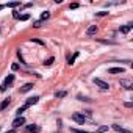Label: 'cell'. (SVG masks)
<instances>
[{"label":"cell","instance_id":"23","mask_svg":"<svg viewBox=\"0 0 133 133\" xmlns=\"http://www.w3.org/2000/svg\"><path fill=\"white\" fill-rule=\"evenodd\" d=\"M77 99L78 100H83V102H89V99L88 97H83V96H77Z\"/></svg>","mask_w":133,"mask_h":133},{"label":"cell","instance_id":"27","mask_svg":"<svg viewBox=\"0 0 133 133\" xmlns=\"http://www.w3.org/2000/svg\"><path fill=\"white\" fill-rule=\"evenodd\" d=\"M71 8H72V10H75V8H78V3H72V5H71Z\"/></svg>","mask_w":133,"mask_h":133},{"label":"cell","instance_id":"10","mask_svg":"<svg viewBox=\"0 0 133 133\" xmlns=\"http://www.w3.org/2000/svg\"><path fill=\"white\" fill-rule=\"evenodd\" d=\"M131 27H133V24H127V25H124V27H121V33H128L130 30H131Z\"/></svg>","mask_w":133,"mask_h":133},{"label":"cell","instance_id":"11","mask_svg":"<svg viewBox=\"0 0 133 133\" xmlns=\"http://www.w3.org/2000/svg\"><path fill=\"white\" fill-rule=\"evenodd\" d=\"M96 31H97V27H96V25H91V27L86 30V35H88V36H92V35H96Z\"/></svg>","mask_w":133,"mask_h":133},{"label":"cell","instance_id":"20","mask_svg":"<svg viewBox=\"0 0 133 133\" xmlns=\"http://www.w3.org/2000/svg\"><path fill=\"white\" fill-rule=\"evenodd\" d=\"M27 108H28L27 105H24V107H21V108H17V117H19V116H21V114H22V113H24V111L27 110Z\"/></svg>","mask_w":133,"mask_h":133},{"label":"cell","instance_id":"1","mask_svg":"<svg viewBox=\"0 0 133 133\" xmlns=\"http://www.w3.org/2000/svg\"><path fill=\"white\" fill-rule=\"evenodd\" d=\"M13 82H14V75H8V77L5 78L3 85L0 86V91H2V92H3V91H6V88H8V86H10V85H11Z\"/></svg>","mask_w":133,"mask_h":133},{"label":"cell","instance_id":"3","mask_svg":"<svg viewBox=\"0 0 133 133\" xmlns=\"http://www.w3.org/2000/svg\"><path fill=\"white\" fill-rule=\"evenodd\" d=\"M72 119L77 122V124H85V116L82 113H74L72 114Z\"/></svg>","mask_w":133,"mask_h":133},{"label":"cell","instance_id":"6","mask_svg":"<svg viewBox=\"0 0 133 133\" xmlns=\"http://www.w3.org/2000/svg\"><path fill=\"white\" fill-rule=\"evenodd\" d=\"M38 102H39V97H38V96H35V97H30V99H27L25 105H27V107H31V105H36Z\"/></svg>","mask_w":133,"mask_h":133},{"label":"cell","instance_id":"9","mask_svg":"<svg viewBox=\"0 0 133 133\" xmlns=\"http://www.w3.org/2000/svg\"><path fill=\"white\" fill-rule=\"evenodd\" d=\"M124 68H111V69H108V72L110 74H124Z\"/></svg>","mask_w":133,"mask_h":133},{"label":"cell","instance_id":"22","mask_svg":"<svg viewBox=\"0 0 133 133\" xmlns=\"http://www.w3.org/2000/svg\"><path fill=\"white\" fill-rule=\"evenodd\" d=\"M64 96H66L64 91H56V92H55V97H64Z\"/></svg>","mask_w":133,"mask_h":133},{"label":"cell","instance_id":"30","mask_svg":"<svg viewBox=\"0 0 133 133\" xmlns=\"http://www.w3.org/2000/svg\"><path fill=\"white\" fill-rule=\"evenodd\" d=\"M5 133H16V130L13 128V130H8V131H5Z\"/></svg>","mask_w":133,"mask_h":133},{"label":"cell","instance_id":"26","mask_svg":"<svg viewBox=\"0 0 133 133\" xmlns=\"http://www.w3.org/2000/svg\"><path fill=\"white\" fill-rule=\"evenodd\" d=\"M11 69H13V71H17V69H19V64H16V63H14V64L11 66Z\"/></svg>","mask_w":133,"mask_h":133},{"label":"cell","instance_id":"15","mask_svg":"<svg viewBox=\"0 0 133 133\" xmlns=\"http://www.w3.org/2000/svg\"><path fill=\"white\" fill-rule=\"evenodd\" d=\"M21 5V2H10V3H6V5H3V6H8V8H16V6H19Z\"/></svg>","mask_w":133,"mask_h":133},{"label":"cell","instance_id":"18","mask_svg":"<svg viewBox=\"0 0 133 133\" xmlns=\"http://www.w3.org/2000/svg\"><path fill=\"white\" fill-rule=\"evenodd\" d=\"M55 61V58L53 56H50V58H47L45 61H44V66H52V63Z\"/></svg>","mask_w":133,"mask_h":133},{"label":"cell","instance_id":"5","mask_svg":"<svg viewBox=\"0 0 133 133\" xmlns=\"http://www.w3.org/2000/svg\"><path fill=\"white\" fill-rule=\"evenodd\" d=\"M111 127H113V130H116L117 133H131L130 130H127V128H124V127H121V125H117V124H113Z\"/></svg>","mask_w":133,"mask_h":133},{"label":"cell","instance_id":"2","mask_svg":"<svg viewBox=\"0 0 133 133\" xmlns=\"http://www.w3.org/2000/svg\"><path fill=\"white\" fill-rule=\"evenodd\" d=\"M24 124H25V117H22V116H19V117H16V119L13 121V127H14V130L19 128V127L24 125Z\"/></svg>","mask_w":133,"mask_h":133},{"label":"cell","instance_id":"7","mask_svg":"<svg viewBox=\"0 0 133 133\" xmlns=\"http://www.w3.org/2000/svg\"><path fill=\"white\" fill-rule=\"evenodd\" d=\"M27 131H30V133H41V127L39 125H28L27 127Z\"/></svg>","mask_w":133,"mask_h":133},{"label":"cell","instance_id":"4","mask_svg":"<svg viewBox=\"0 0 133 133\" xmlns=\"http://www.w3.org/2000/svg\"><path fill=\"white\" fill-rule=\"evenodd\" d=\"M94 83L99 86V88H102V89H108L110 88V85L107 83V82H103V80H100V78H94Z\"/></svg>","mask_w":133,"mask_h":133},{"label":"cell","instance_id":"17","mask_svg":"<svg viewBox=\"0 0 133 133\" xmlns=\"http://www.w3.org/2000/svg\"><path fill=\"white\" fill-rule=\"evenodd\" d=\"M30 42H36V44H39V45H45V42H44V41L36 39V38H31V39H30Z\"/></svg>","mask_w":133,"mask_h":133},{"label":"cell","instance_id":"13","mask_svg":"<svg viewBox=\"0 0 133 133\" xmlns=\"http://www.w3.org/2000/svg\"><path fill=\"white\" fill-rule=\"evenodd\" d=\"M10 102H11V99L8 97V99H5V100H3L2 103H0V111H3V110H5V108H6V107L10 105Z\"/></svg>","mask_w":133,"mask_h":133},{"label":"cell","instance_id":"29","mask_svg":"<svg viewBox=\"0 0 133 133\" xmlns=\"http://www.w3.org/2000/svg\"><path fill=\"white\" fill-rule=\"evenodd\" d=\"M124 105H125V107H127V108H130V107H131V102H125V103H124Z\"/></svg>","mask_w":133,"mask_h":133},{"label":"cell","instance_id":"14","mask_svg":"<svg viewBox=\"0 0 133 133\" xmlns=\"http://www.w3.org/2000/svg\"><path fill=\"white\" fill-rule=\"evenodd\" d=\"M14 17L19 19V21H28V19H30L28 14H22V16H21V14H17V13H14Z\"/></svg>","mask_w":133,"mask_h":133},{"label":"cell","instance_id":"16","mask_svg":"<svg viewBox=\"0 0 133 133\" xmlns=\"http://www.w3.org/2000/svg\"><path fill=\"white\" fill-rule=\"evenodd\" d=\"M105 131H108V125H102V127H99L96 133H105Z\"/></svg>","mask_w":133,"mask_h":133},{"label":"cell","instance_id":"24","mask_svg":"<svg viewBox=\"0 0 133 133\" xmlns=\"http://www.w3.org/2000/svg\"><path fill=\"white\" fill-rule=\"evenodd\" d=\"M72 131H74V133H91V131H86V130H77V128H74Z\"/></svg>","mask_w":133,"mask_h":133},{"label":"cell","instance_id":"8","mask_svg":"<svg viewBox=\"0 0 133 133\" xmlns=\"http://www.w3.org/2000/svg\"><path fill=\"white\" fill-rule=\"evenodd\" d=\"M121 86H124L125 89H133V85H131V82H128V80H121Z\"/></svg>","mask_w":133,"mask_h":133},{"label":"cell","instance_id":"12","mask_svg":"<svg viewBox=\"0 0 133 133\" xmlns=\"http://www.w3.org/2000/svg\"><path fill=\"white\" fill-rule=\"evenodd\" d=\"M31 88H33V85H31V83H25V85L21 88V92H22V94H24V92H28Z\"/></svg>","mask_w":133,"mask_h":133},{"label":"cell","instance_id":"21","mask_svg":"<svg viewBox=\"0 0 133 133\" xmlns=\"http://www.w3.org/2000/svg\"><path fill=\"white\" fill-rule=\"evenodd\" d=\"M77 56H78V52H75V53H74V56H71V58H69V64H74V61H75V58H77Z\"/></svg>","mask_w":133,"mask_h":133},{"label":"cell","instance_id":"19","mask_svg":"<svg viewBox=\"0 0 133 133\" xmlns=\"http://www.w3.org/2000/svg\"><path fill=\"white\" fill-rule=\"evenodd\" d=\"M50 17V13L49 11H44L42 14H41V21H45V19H49Z\"/></svg>","mask_w":133,"mask_h":133},{"label":"cell","instance_id":"28","mask_svg":"<svg viewBox=\"0 0 133 133\" xmlns=\"http://www.w3.org/2000/svg\"><path fill=\"white\" fill-rule=\"evenodd\" d=\"M33 27H36V28H38V27H41V21H38V22H35V25H33Z\"/></svg>","mask_w":133,"mask_h":133},{"label":"cell","instance_id":"25","mask_svg":"<svg viewBox=\"0 0 133 133\" xmlns=\"http://www.w3.org/2000/svg\"><path fill=\"white\" fill-rule=\"evenodd\" d=\"M108 13L107 11H100V13H96V16H99V17H102V16H107Z\"/></svg>","mask_w":133,"mask_h":133}]
</instances>
